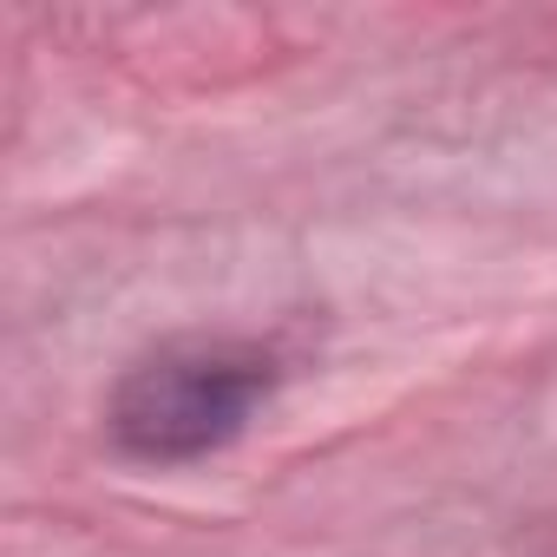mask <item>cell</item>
Segmentation results:
<instances>
[{
	"label": "cell",
	"mask_w": 557,
	"mask_h": 557,
	"mask_svg": "<svg viewBox=\"0 0 557 557\" xmlns=\"http://www.w3.org/2000/svg\"><path fill=\"white\" fill-rule=\"evenodd\" d=\"M283 361L262 342H171L112 394V440L145 466H184L230 446L275 394Z\"/></svg>",
	"instance_id": "obj_1"
}]
</instances>
